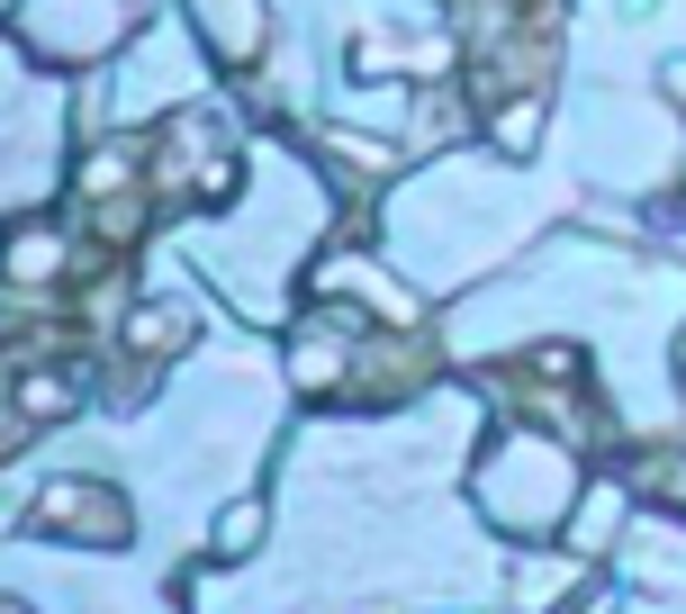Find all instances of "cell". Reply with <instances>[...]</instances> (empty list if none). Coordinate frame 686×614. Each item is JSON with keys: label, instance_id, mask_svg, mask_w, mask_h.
<instances>
[{"label": "cell", "instance_id": "obj_1", "mask_svg": "<svg viewBox=\"0 0 686 614\" xmlns=\"http://www.w3.org/2000/svg\"><path fill=\"white\" fill-rule=\"evenodd\" d=\"M244 542H253V506H235V515L218 524V552H244Z\"/></svg>", "mask_w": 686, "mask_h": 614}]
</instances>
